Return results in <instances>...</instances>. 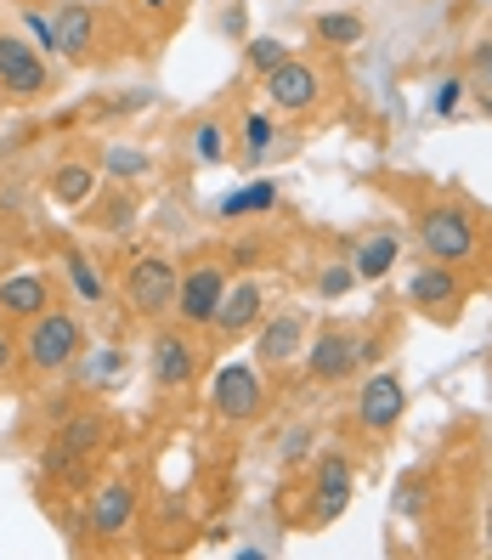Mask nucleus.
<instances>
[{
	"label": "nucleus",
	"mask_w": 492,
	"mask_h": 560,
	"mask_svg": "<svg viewBox=\"0 0 492 560\" xmlns=\"http://www.w3.org/2000/svg\"><path fill=\"white\" fill-rule=\"evenodd\" d=\"M80 351H85V328H80L74 312L46 306L40 317H28V328H23V362L35 374L69 369V362H80Z\"/></svg>",
	"instance_id": "1"
},
{
	"label": "nucleus",
	"mask_w": 492,
	"mask_h": 560,
	"mask_svg": "<svg viewBox=\"0 0 492 560\" xmlns=\"http://www.w3.org/2000/svg\"><path fill=\"white\" fill-rule=\"evenodd\" d=\"M413 233H419V249L431 255V260H447V267H465V260L476 255V244H481V238H476V215L458 210V205L419 210Z\"/></svg>",
	"instance_id": "2"
},
{
	"label": "nucleus",
	"mask_w": 492,
	"mask_h": 560,
	"mask_svg": "<svg viewBox=\"0 0 492 560\" xmlns=\"http://www.w3.org/2000/svg\"><path fill=\"white\" fill-rule=\"evenodd\" d=\"M267 408V385H260V369L249 362H221L215 380H210V413L226 424H249Z\"/></svg>",
	"instance_id": "3"
},
{
	"label": "nucleus",
	"mask_w": 492,
	"mask_h": 560,
	"mask_svg": "<svg viewBox=\"0 0 492 560\" xmlns=\"http://www.w3.org/2000/svg\"><path fill=\"white\" fill-rule=\"evenodd\" d=\"M176 283L181 272L164 255H137L125 267V301L137 317H164V312H176Z\"/></svg>",
	"instance_id": "4"
},
{
	"label": "nucleus",
	"mask_w": 492,
	"mask_h": 560,
	"mask_svg": "<svg viewBox=\"0 0 492 560\" xmlns=\"http://www.w3.org/2000/svg\"><path fill=\"white\" fill-rule=\"evenodd\" d=\"M301 362H306V374L317 385H340V380H351L356 369H363V340H356L351 328L328 323V328H317V335H306Z\"/></svg>",
	"instance_id": "5"
},
{
	"label": "nucleus",
	"mask_w": 492,
	"mask_h": 560,
	"mask_svg": "<svg viewBox=\"0 0 492 560\" xmlns=\"http://www.w3.org/2000/svg\"><path fill=\"white\" fill-rule=\"evenodd\" d=\"M306 335H312V317L301 306L267 312L255 323V362H260V369H289V362H301Z\"/></svg>",
	"instance_id": "6"
},
{
	"label": "nucleus",
	"mask_w": 492,
	"mask_h": 560,
	"mask_svg": "<svg viewBox=\"0 0 492 560\" xmlns=\"http://www.w3.org/2000/svg\"><path fill=\"white\" fill-rule=\"evenodd\" d=\"M356 424L363 431H374V436H390L402 424V413H408V385H402V374H390V369H379L374 380H363V390H356Z\"/></svg>",
	"instance_id": "7"
},
{
	"label": "nucleus",
	"mask_w": 492,
	"mask_h": 560,
	"mask_svg": "<svg viewBox=\"0 0 492 560\" xmlns=\"http://www.w3.org/2000/svg\"><path fill=\"white\" fill-rule=\"evenodd\" d=\"M408 301H413L424 317H458V306H465V283H458V267L424 255L419 267L408 272Z\"/></svg>",
	"instance_id": "8"
},
{
	"label": "nucleus",
	"mask_w": 492,
	"mask_h": 560,
	"mask_svg": "<svg viewBox=\"0 0 492 560\" xmlns=\"http://www.w3.org/2000/svg\"><path fill=\"white\" fill-rule=\"evenodd\" d=\"M221 294H226V267H221V260H199V267H187L181 283H176L181 323H187V328H210Z\"/></svg>",
	"instance_id": "9"
},
{
	"label": "nucleus",
	"mask_w": 492,
	"mask_h": 560,
	"mask_svg": "<svg viewBox=\"0 0 492 560\" xmlns=\"http://www.w3.org/2000/svg\"><path fill=\"white\" fill-rule=\"evenodd\" d=\"M260 85H267L278 114H306V108H317V96H323V74L312 69V62H301V57H283L272 74H260Z\"/></svg>",
	"instance_id": "10"
},
{
	"label": "nucleus",
	"mask_w": 492,
	"mask_h": 560,
	"mask_svg": "<svg viewBox=\"0 0 492 560\" xmlns=\"http://www.w3.org/2000/svg\"><path fill=\"white\" fill-rule=\"evenodd\" d=\"M260 317H267V283H260V278H238V283H226L210 328L226 335V340H238V335H249Z\"/></svg>",
	"instance_id": "11"
},
{
	"label": "nucleus",
	"mask_w": 492,
	"mask_h": 560,
	"mask_svg": "<svg viewBox=\"0 0 492 560\" xmlns=\"http://www.w3.org/2000/svg\"><path fill=\"white\" fill-rule=\"evenodd\" d=\"M312 487H317V526H328V521H340V510L351 504V492H356V465L335 447V453H323L317 458V470H312Z\"/></svg>",
	"instance_id": "12"
},
{
	"label": "nucleus",
	"mask_w": 492,
	"mask_h": 560,
	"mask_svg": "<svg viewBox=\"0 0 492 560\" xmlns=\"http://www.w3.org/2000/svg\"><path fill=\"white\" fill-rule=\"evenodd\" d=\"M0 91H12V96H40L46 91L40 51L17 35H0Z\"/></svg>",
	"instance_id": "13"
},
{
	"label": "nucleus",
	"mask_w": 492,
	"mask_h": 560,
	"mask_svg": "<svg viewBox=\"0 0 492 560\" xmlns=\"http://www.w3.org/2000/svg\"><path fill=\"white\" fill-rule=\"evenodd\" d=\"M91 533L96 538H125L130 533V521H137V487L130 481H103L91 492Z\"/></svg>",
	"instance_id": "14"
},
{
	"label": "nucleus",
	"mask_w": 492,
	"mask_h": 560,
	"mask_svg": "<svg viewBox=\"0 0 492 560\" xmlns=\"http://www.w3.org/2000/svg\"><path fill=\"white\" fill-rule=\"evenodd\" d=\"M192 374H199V346H192L181 328H164L153 340V380L159 390H181Z\"/></svg>",
	"instance_id": "15"
},
{
	"label": "nucleus",
	"mask_w": 492,
	"mask_h": 560,
	"mask_svg": "<svg viewBox=\"0 0 492 560\" xmlns=\"http://www.w3.org/2000/svg\"><path fill=\"white\" fill-rule=\"evenodd\" d=\"M51 306V283L40 272H12V278H0V317H12V323H28V317H40Z\"/></svg>",
	"instance_id": "16"
},
{
	"label": "nucleus",
	"mask_w": 492,
	"mask_h": 560,
	"mask_svg": "<svg viewBox=\"0 0 492 560\" xmlns=\"http://www.w3.org/2000/svg\"><path fill=\"white\" fill-rule=\"evenodd\" d=\"M402 260V238L397 233H363L351 244V272H356V283H379V278H390V267Z\"/></svg>",
	"instance_id": "17"
},
{
	"label": "nucleus",
	"mask_w": 492,
	"mask_h": 560,
	"mask_svg": "<svg viewBox=\"0 0 492 560\" xmlns=\"http://www.w3.org/2000/svg\"><path fill=\"white\" fill-rule=\"evenodd\" d=\"M91 40H96V12L80 7V0H69V7L57 12V57L62 62H85Z\"/></svg>",
	"instance_id": "18"
},
{
	"label": "nucleus",
	"mask_w": 492,
	"mask_h": 560,
	"mask_svg": "<svg viewBox=\"0 0 492 560\" xmlns=\"http://www.w3.org/2000/svg\"><path fill=\"white\" fill-rule=\"evenodd\" d=\"M96 176H103V171H91V164L69 159V164H57V171H51L46 192H51V199H57L62 210H80V205H91V199H96Z\"/></svg>",
	"instance_id": "19"
},
{
	"label": "nucleus",
	"mask_w": 492,
	"mask_h": 560,
	"mask_svg": "<svg viewBox=\"0 0 492 560\" xmlns=\"http://www.w3.org/2000/svg\"><path fill=\"white\" fill-rule=\"evenodd\" d=\"M267 210H278V182H267V176L238 187V192H226V199L215 205L221 221H244V215H267Z\"/></svg>",
	"instance_id": "20"
},
{
	"label": "nucleus",
	"mask_w": 492,
	"mask_h": 560,
	"mask_svg": "<svg viewBox=\"0 0 492 560\" xmlns=\"http://www.w3.org/2000/svg\"><path fill=\"white\" fill-rule=\"evenodd\" d=\"M312 35H317L323 46H335V51H351V46L368 40V23L356 18V12H317V18H312Z\"/></svg>",
	"instance_id": "21"
},
{
	"label": "nucleus",
	"mask_w": 492,
	"mask_h": 560,
	"mask_svg": "<svg viewBox=\"0 0 492 560\" xmlns=\"http://www.w3.org/2000/svg\"><path fill=\"white\" fill-rule=\"evenodd\" d=\"M96 442H103V419H91V413H85V419H74L69 431H62V442H57L62 453L51 458V470H62L69 458H85V453H96Z\"/></svg>",
	"instance_id": "22"
},
{
	"label": "nucleus",
	"mask_w": 492,
	"mask_h": 560,
	"mask_svg": "<svg viewBox=\"0 0 492 560\" xmlns=\"http://www.w3.org/2000/svg\"><path fill=\"white\" fill-rule=\"evenodd\" d=\"M62 267H69V283L80 289V301H91V306H103V301H108V278H103V267H96V260H85V255H62Z\"/></svg>",
	"instance_id": "23"
},
{
	"label": "nucleus",
	"mask_w": 492,
	"mask_h": 560,
	"mask_svg": "<svg viewBox=\"0 0 492 560\" xmlns=\"http://www.w3.org/2000/svg\"><path fill=\"white\" fill-rule=\"evenodd\" d=\"M153 171V159L142 153V148H125V142H114L108 153H103V176H114V182H142Z\"/></svg>",
	"instance_id": "24"
},
{
	"label": "nucleus",
	"mask_w": 492,
	"mask_h": 560,
	"mask_svg": "<svg viewBox=\"0 0 492 560\" xmlns=\"http://www.w3.org/2000/svg\"><path fill=\"white\" fill-rule=\"evenodd\" d=\"M125 374V351L119 346H103V351H91L85 362H80V380L85 385H114Z\"/></svg>",
	"instance_id": "25"
},
{
	"label": "nucleus",
	"mask_w": 492,
	"mask_h": 560,
	"mask_svg": "<svg viewBox=\"0 0 492 560\" xmlns=\"http://www.w3.org/2000/svg\"><path fill=\"white\" fill-rule=\"evenodd\" d=\"M238 130H244V164L255 171V164L272 153V119H267V114H244Z\"/></svg>",
	"instance_id": "26"
},
{
	"label": "nucleus",
	"mask_w": 492,
	"mask_h": 560,
	"mask_svg": "<svg viewBox=\"0 0 492 560\" xmlns=\"http://www.w3.org/2000/svg\"><path fill=\"white\" fill-rule=\"evenodd\" d=\"M192 153H199V164H221L226 159V125L221 119H199V125H192Z\"/></svg>",
	"instance_id": "27"
},
{
	"label": "nucleus",
	"mask_w": 492,
	"mask_h": 560,
	"mask_svg": "<svg viewBox=\"0 0 492 560\" xmlns=\"http://www.w3.org/2000/svg\"><path fill=\"white\" fill-rule=\"evenodd\" d=\"M283 57H289V46H283V40H272V35H249V40H244V62H249L255 74H272Z\"/></svg>",
	"instance_id": "28"
},
{
	"label": "nucleus",
	"mask_w": 492,
	"mask_h": 560,
	"mask_svg": "<svg viewBox=\"0 0 492 560\" xmlns=\"http://www.w3.org/2000/svg\"><path fill=\"white\" fill-rule=\"evenodd\" d=\"M351 289H356L351 260H340V267H323V272H317V301H345Z\"/></svg>",
	"instance_id": "29"
},
{
	"label": "nucleus",
	"mask_w": 492,
	"mask_h": 560,
	"mask_svg": "<svg viewBox=\"0 0 492 560\" xmlns=\"http://www.w3.org/2000/svg\"><path fill=\"white\" fill-rule=\"evenodd\" d=\"M23 28L35 35L28 46H35V51H46V57H57V18H46L40 7H23Z\"/></svg>",
	"instance_id": "30"
},
{
	"label": "nucleus",
	"mask_w": 492,
	"mask_h": 560,
	"mask_svg": "<svg viewBox=\"0 0 492 560\" xmlns=\"http://www.w3.org/2000/svg\"><path fill=\"white\" fill-rule=\"evenodd\" d=\"M431 108H436V119H458V114H465V80L447 74L436 85V96H431Z\"/></svg>",
	"instance_id": "31"
},
{
	"label": "nucleus",
	"mask_w": 492,
	"mask_h": 560,
	"mask_svg": "<svg viewBox=\"0 0 492 560\" xmlns=\"http://www.w3.org/2000/svg\"><path fill=\"white\" fill-rule=\"evenodd\" d=\"M306 436H312V431H294V436H289V447H283V458H289V465L306 453Z\"/></svg>",
	"instance_id": "32"
},
{
	"label": "nucleus",
	"mask_w": 492,
	"mask_h": 560,
	"mask_svg": "<svg viewBox=\"0 0 492 560\" xmlns=\"http://www.w3.org/2000/svg\"><path fill=\"white\" fill-rule=\"evenodd\" d=\"M12 357H17V346H12L7 335H0V374H7V369H12Z\"/></svg>",
	"instance_id": "33"
},
{
	"label": "nucleus",
	"mask_w": 492,
	"mask_h": 560,
	"mask_svg": "<svg viewBox=\"0 0 492 560\" xmlns=\"http://www.w3.org/2000/svg\"><path fill=\"white\" fill-rule=\"evenodd\" d=\"M481 538H487V555H492V504H487V526H481Z\"/></svg>",
	"instance_id": "34"
},
{
	"label": "nucleus",
	"mask_w": 492,
	"mask_h": 560,
	"mask_svg": "<svg viewBox=\"0 0 492 560\" xmlns=\"http://www.w3.org/2000/svg\"><path fill=\"white\" fill-rule=\"evenodd\" d=\"M142 7H148V12H171V0H142Z\"/></svg>",
	"instance_id": "35"
},
{
	"label": "nucleus",
	"mask_w": 492,
	"mask_h": 560,
	"mask_svg": "<svg viewBox=\"0 0 492 560\" xmlns=\"http://www.w3.org/2000/svg\"><path fill=\"white\" fill-rule=\"evenodd\" d=\"M481 114L492 119V85H487V96H481Z\"/></svg>",
	"instance_id": "36"
},
{
	"label": "nucleus",
	"mask_w": 492,
	"mask_h": 560,
	"mask_svg": "<svg viewBox=\"0 0 492 560\" xmlns=\"http://www.w3.org/2000/svg\"><path fill=\"white\" fill-rule=\"evenodd\" d=\"M487 85H492V51H487Z\"/></svg>",
	"instance_id": "37"
},
{
	"label": "nucleus",
	"mask_w": 492,
	"mask_h": 560,
	"mask_svg": "<svg viewBox=\"0 0 492 560\" xmlns=\"http://www.w3.org/2000/svg\"><path fill=\"white\" fill-rule=\"evenodd\" d=\"M487 465H492V453H487Z\"/></svg>",
	"instance_id": "38"
}]
</instances>
